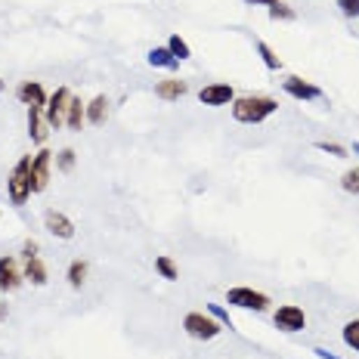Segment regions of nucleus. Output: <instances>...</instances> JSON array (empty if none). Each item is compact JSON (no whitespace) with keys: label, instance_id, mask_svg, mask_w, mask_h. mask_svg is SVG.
<instances>
[{"label":"nucleus","instance_id":"29","mask_svg":"<svg viewBox=\"0 0 359 359\" xmlns=\"http://www.w3.org/2000/svg\"><path fill=\"white\" fill-rule=\"evenodd\" d=\"M270 19H294V10H288V6H282V3H272Z\"/></svg>","mask_w":359,"mask_h":359},{"label":"nucleus","instance_id":"5","mask_svg":"<svg viewBox=\"0 0 359 359\" xmlns=\"http://www.w3.org/2000/svg\"><path fill=\"white\" fill-rule=\"evenodd\" d=\"M226 300L233 307H242V310H257V313H263L270 307L267 294H261V291H254V288H229Z\"/></svg>","mask_w":359,"mask_h":359},{"label":"nucleus","instance_id":"12","mask_svg":"<svg viewBox=\"0 0 359 359\" xmlns=\"http://www.w3.org/2000/svg\"><path fill=\"white\" fill-rule=\"evenodd\" d=\"M282 87H285V93H291L294 99H319V96H322L319 87H313V84L300 81V78H285Z\"/></svg>","mask_w":359,"mask_h":359},{"label":"nucleus","instance_id":"10","mask_svg":"<svg viewBox=\"0 0 359 359\" xmlns=\"http://www.w3.org/2000/svg\"><path fill=\"white\" fill-rule=\"evenodd\" d=\"M44 224L47 229L56 235V239H75V224L66 217V214H59V211H47V217H44Z\"/></svg>","mask_w":359,"mask_h":359},{"label":"nucleus","instance_id":"23","mask_svg":"<svg viewBox=\"0 0 359 359\" xmlns=\"http://www.w3.org/2000/svg\"><path fill=\"white\" fill-rule=\"evenodd\" d=\"M341 186H344V192H350V196H359V168L347 170L341 180Z\"/></svg>","mask_w":359,"mask_h":359},{"label":"nucleus","instance_id":"21","mask_svg":"<svg viewBox=\"0 0 359 359\" xmlns=\"http://www.w3.org/2000/svg\"><path fill=\"white\" fill-rule=\"evenodd\" d=\"M168 50L174 53V59H189V56H192V53H189V44H186L180 34H174V38L168 41Z\"/></svg>","mask_w":359,"mask_h":359},{"label":"nucleus","instance_id":"33","mask_svg":"<svg viewBox=\"0 0 359 359\" xmlns=\"http://www.w3.org/2000/svg\"><path fill=\"white\" fill-rule=\"evenodd\" d=\"M0 90H3V81H0Z\"/></svg>","mask_w":359,"mask_h":359},{"label":"nucleus","instance_id":"18","mask_svg":"<svg viewBox=\"0 0 359 359\" xmlns=\"http://www.w3.org/2000/svg\"><path fill=\"white\" fill-rule=\"evenodd\" d=\"M186 90H189V87H186V81H161V84L155 87V93H158L161 99H180Z\"/></svg>","mask_w":359,"mask_h":359},{"label":"nucleus","instance_id":"13","mask_svg":"<svg viewBox=\"0 0 359 359\" xmlns=\"http://www.w3.org/2000/svg\"><path fill=\"white\" fill-rule=\"evenodd\" d=\"M16 96L22 99L25 105H47V93H44V87H41L38 81H22L19 84V90H16Z\"/></svg>","mask_w":359,"mask_h":359},{"label":"nucleus","instance_id":"22","mask_svg":"<svg viewBox=\"0 0 359 359\" xmlns=\"http://www.w3.org/2000/svg\"><path fill=\"white\" fill-rule=\"evenodd\" d=\"M257 53L263 56V62H267V68H272V71H276V68H282V59H279V56L272 53V47H270V44H263V41H257Z\"/></svg>","mask_w":359,"mask_h":359},{"label":"nucleus","instance_id":"19","mask_svg":"<svg viewBox=\"0 0 359 359\" xmlns=\"http://www.w3.org/2000/svg\"><path fill=\"white\" fill-rule=\"evenodd\" d=\"M84 276H87V263H84V261H75V263L68 267V285H71V288H81V285H84Z\"/></svg>","mask_w":359,"mask_h":359},{"label":"nucleus","instance_id":"25","mask_svg":"<svg viewBox=\"0 0 359 359\" xmlns=\"http://www.w3.org/2000/svg\"><path fill=\"white\" fill-rule=\"evenodd\" d=\"M56 168H59L62 174H68V170L75 168V152H71V149H62L59 158H56Z\"/></svg>","mask_w":359,"mask_h":359},{"label":"nucleus","instance_id":"16","mask_svg":"<svg viewBox=\"0 0 359 359\" xmlns=\"http://www.w3.org/2000/svg\"><path fill=\"white\" fill-rule=\"evenodd\" d=\"M177 62L180 59H174V53H170L168 47L149 50V66H155V68H177Z\"/></svg>","mask_w":359,"mask_h":359},{"label":"nucleus","instance_id":"28","mask_svg":"<svg viewBox=\"0 0 359 359\" xmlns=\"http://www.w3.org/2000/svg\"><path fill=\"white\" fill-rule=\"evenodd\" d=\"M316 149H322V152H328V155H335V158H344V155H347V149L337 146V142H316Z\"/></svg>","mask_w":359,"mask_h":359},{"label":"nucleus","instance_id":"14","mask_svg":"<svg viewBox=\"0 0 359 359\" xmlns=\"http://www.w3.org/2000/svg\"><path fill=\"white\" fill-rule=\"evenodd\" d=\"M25 279H31L34 285H47V267L38 254L25 257Z\"/></svg>","mask_w":359,"mask_h":359},{"label":"nucleus","instance_id":"31","mask_svg":"<svg viewBox=\"0 0 359 359\" xmlns=\"http://www.w3.org/2000/svg\"><path fill=\"white\" fill-rule=\"evenodd\" d=\"M248 3H267V6H272V3H279V0H248Z\"/></svg>","mask_w":359,"mask_h":359},{"label":"nucleus","instance_id":"4","mask_svg":"<svg viewBox=\"0 0 359 359\" xmlns=\"http://www.w3.org/2000/svg\"><path fill=\"white\" fill-rule=\"evenodd\" d=\"M183 328H186V335L198 337V341H211V337L220 335L224 325H220L217 319H211V316H205V313H189L183 319Z\"/></svg>","mask_w":359,"mask_h":359},{"label":"nucleus","instance_id":"30","mask_svg":"<svg viewBox=\"0 0 359 359\" xmlns=\"http://www.w3.org/2000/svg\"><path fill=\"white\" fill-rule=\"evenodd\" d=\"M31 254H38V245H34V242H25V257H31Z\"/></svg>","mask_w":359,"mask_h":359},{"label":"nucleus","instance_id":"6","mask_svg":"<svg viewBox=\"0 0 359 359\" xmlns=\"http://www.w3.org/2000/svg\"><path fill=\"white\" fill-rule=\"evenodd\" d=\"M272 319H276V328H282V332H304V325H307L304 310H300V307H294V304L279 307Z\"/></svg>","mask_w":359,"mask_h":359},{"label":"nucleus","instance_id":"8","mask_svg":"<svg viewBox=\"0 0 359 359\" xmlns=\"http://www.w3.org/2000/svg\"><path fill=\"white\" fill-rule=\"evenodd\" d=\"M22 285V272L13 257H0V291H16Z\"/></svg>","mask_w":359,"mask_h":359},{"label":"nucleus","instance_id":"2","mask_svg":"<svg viewBox=\"0 0 359 359\" xmlns=\"http://www.w3.org/2000/svg\"><path fill=\"white\" fill-rule=\"evenodd\" d=\"M6 192H10L13 205H25L28 196H31V155L19 158V164L13 168L10 183H6Z\"/></svg>","mask_w":359,"mask_h":359},{"label":"nucleus","instance_id":"11","mask_svg":"<svg viewBox=\"0 0 359 359\" xmlns=\"http://www.w3.org/2000/svg\"><path fill=\"white\" fill-rule=\"evenodd\" d=\"M233 87L229 84H211V87H205L202 93H198V99H202L205 105H226V103H233Z\"/></svg>","mask_w":359,"mask_h":359},{"label":"nucleus","instance_id":"24","mask_svg":"<svg viewBox=\"0 0 359 359\" xmlns=\"http://www.w3.org/2000/svg\"><path fill=\"white\" fill-rule=\"evenodd\" d=\"M344 341H347V347L359 350V319H353V322H347V325H344Z\"/></svg>","mask_w":359,"mask_h":359},{"label":"nucleus","instance_id":"32","mask_svg":"<svg viewBox=\"0 0 359 359\" xmlns=\"http://www.w3.org/2000/svg\"><path fill=\"white\" fill-rule=\"evenodd\" d=\"M353 152H356V155H359V142H356V146H353Z\"/></svg>","mask_w":359,"mask_h":359},{"label":"nucleus","instance_id":"3","mask_svg":"<svg viewBox=\"0 0 359 359\" xmlns=\"http://www.w3.org/2000/svg\"><path fill=\"white\" fill-rule=\"evenodd\" d=\"M68 105H71V90H68V87H59V90L53 93V96L47 99V109H44V118H47V124L59 131V127L66 124Z\"/></svg>","mask_w":359,"mask_h":359},{"label":"nucleus","instance_id":"15","mask_svg":"<svg viewBox=\"0 0 359 359\" xmlns=\"http://www.w3.org/2000/svg\"><path fill=\"white\" fill-rule=\"evenodd\" d=\"M87 121V105L81 103V99L71 96V105H68V115H66V124L71 131H81V124Z\"/></svg>","mask_w":359,"mask_h":359},{"label":"nucleus","instance_id":"26","mask_svg":"<svg viewBox=\"0 0 359 359\" xmlns=\"http://www.w3.org/2000/svg\"><path fill=\"white\" fill-rule=\"evenodd\" d=\"M207 313H211L214 319H217L224 328H233V322H229V313L224 310V307H217V304H207Z\"/></svg>","mask_w":359,"mask_h":359},{"label":"nucleus","instance_id":"27","mask_svg":"<svg viewBox=\"0 0 359 359\" xmlns=\"http://www.w3.org/2000/svg\"><path fill=\"white\" fill-rule=\"evenodd\" d=\"M337 6H341V13H344V16L359 19V0H337Z\"/></svg>","mask_w":359,"mask_h":359},{"label":"nucleus","instance_id":"17","mask_svg":"<svg viewBox=\"0 0 359 359\" xmlns=\"http://www.w3.org/2000/svg\"><path fill=\"white\" fill-rule=\"evenodd\" d=\"M105 115H109V99L105 96H93L87 105V121L90 124H103Z\"/></svg>","mask_w":359,"mask_h":359},{"label":"nucleus","instance_id":"7","mask_svg":"<svg viewBox=\"0 0 359 359\" xmlns=\"http://www.w3.org/2000/svg\"><path fill=\"white\" fill-rule=\"evenodd\" d=\"M50 161H53V152H47V149H41V152L31 158V192H44L47 189Z\"/></svg>","mask_w":359,"mask_h":359},{"label":"nucleus","instance_id":"20","mask_svg":"<svg viewBox=\"0 0 359 359\" xmlns=\"http://www.w3.org/2000/svg\"><path fill=\"white\" fill-rule=\"evenodd\" d=\"M155 270L161 272V276L168 279V282H174V279L180 276L177 267H174V261H170V257H164V254H161V257H155Z\"/></svg>","mask_w":359,"mask_h":359},{"label":"nucleus","instance_id":"1","mask_svg":"<svg viewBox=\"0 0 359 359\" xmlns=\"http://www.w3.org/2000/svg\"><path fill=\"white\" fill-rule=\"evenodd\" d=\"M279 105L272 96H239L233 103V118L242 121V124H261V121H267Z\"/></svg>","mask_w":359,"mask_h":359},{"label":"nucleus","instance_id":"9","mask_svg":"<svg viewBox=\"0 0 359 359\" xmlns=\"http://www.w3.org/2000/svg\"><path fill=\"white\" fill-rule=\"evenodd\" d=\"M28 136H31V142H38V146L47 140L44 105H28Z\"/></svg>","mask_w":359,"mask_h":359}]
</instances>
